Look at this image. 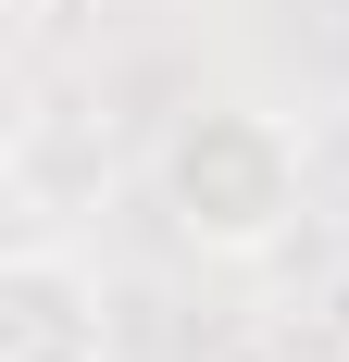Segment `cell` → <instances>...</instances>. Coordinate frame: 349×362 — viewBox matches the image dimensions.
<instances>
[{
    "label": "cell",
    "mask_w": 349,
    "mask_h": 362,
    "mask_svg": "<svg viewBox=\"0 0 349 362\" xmlns=\"http://www.w3.org/2000/svg\"><path fill=\"white\" fill-rule=\"evenodd\" d=\"M162 213H174V238L212 250V262L275 250L287 225H300V138H287L275 112H249V100L187 112L162 138Z\"/></svg>",
    "instance_id": "6da1fadb"
},
{
    "label": "cell",
    "mask_w": 349,
    "mask_h": 362,
    "mask_svg": "<svg viewBox=\"0 0 349 362\" xmlns=\"http://www.w3.org/2000/svg\"><path fill=\"white\" fill-rule=\"evenodd\" d=\"M0 362H100V288L63 250L0 262Z\"/></svg>",
    "instance_id": "7a4b0ae2"
}]
</instances>
